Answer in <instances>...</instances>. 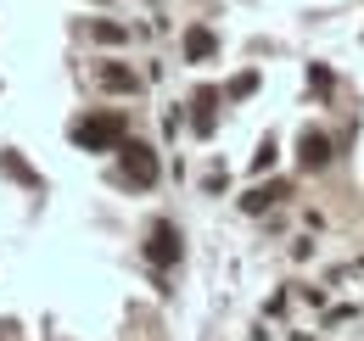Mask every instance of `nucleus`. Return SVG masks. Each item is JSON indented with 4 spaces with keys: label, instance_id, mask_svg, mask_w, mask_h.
I'll use <instances>...</instances> for the list:
<instances>
[{
    "label": "nucleus",
    "instance_id": "0eeeda50",
    "mask_svg": "<svg viewBox=\"0 0 364 341\" xmlns=\"http://www.w3.org/2000/svg\"><path fill=\"white\" fill-rule=\"evenodd\" d=\"M280 196H286V185H258V190H247V196H241V207H247V213H264V207L280 202Z\"/></svg>",
    "mask_w": 364,
    "mask_h": 341
},
{
    "label": "nucleus",
    "instance_id": "9b49d317",
    "mask_svg": "<svg viewBox=\"0 0 364 341\" xmlns=\"http://www.w3.org/2000/svg\"><path fill=\"white\" fill-rule=\"evenodd\" d=\"M258 90V73H241V79H230V95H252Z\"/></svg>",
    "mask_w": 364,
    "mask_h": 341
},
{
    "label": "nucleus",
    "instance_id": "f257e3e1",
    "mask_svg": "<svg viewBox=\"0 0 364 341\" xmlns=\"http://www.w3.org/2000/svg\"><path fill=\"white\" fill-rule=\"evenodd\" d=\"M157 173H163V163H157V151L146 140H118V179L124 185L146 190V185H157Z\"/></svg>",
    "mask_w": 364,
    "mask_h": 341
},
{
    "label": "nucleus",
    "instance_id": "423d86ee",
    "mask_svg": "<svg viewBox=\"0 0 364 341\" xmlns=\"http://www.w3.org/2000/svg\"><path fill=\"white\" fill-rule=\"evenodd\" d=\"M213 50H219V40H213L208 28H191V34H185V56H191V62H208Z\"/></svg>",
    "mask_w": 364,
    "mask_h": 341
},
{
    "label": "nucleus",
    "instance_id": "20e7f679",
    "mask_svg": "<svg viewBox=\"0 0 364 341\" xmlns=\"http://www.w3.org/2000/svg\"><path fill=\"white\" fill-rule=\"evenodd\" d=\"M297 157H303V168H325V163H331V134L309 129V134L297 140Z\"/></svg>",
    "mask_w": 364,
    "mask_h": 341
},
{
    "label": "nucleus",
    "instance_id": "1a4fd4ad",
    "mask_svg": "<svg viewBox=\"0 0 364 341\" xmlns=\"http://www.w3.org/2000/svg\"><path fill=\"white\" fill-rule=\"evenodd\" d=\"M0 163H6V173H17V179H23V185H40V173L28 168V163H23V157H11V151H6V157H0Z\"/></svg>",
    "mask_w": 364,
    "mask_h": 341
},
{
    "label": "nucleus",
    "instance_id": "6e6552de",
    "mask_svg": "<svg viewBox=\"0 0 364 341\" xmlns=\"http://www.w3.org/2000/svg\"><path fill=\"white\" fill-rule=\"evenodd\" d=\"M213 107H219V95H213V90H196V129H202V134L213 129Z\"/></svg>",
    "mask_w": 364,
    "mask_h": 341
},
{
    "label": "nucleus",
    "instance_id": "39448f33",
    "mask_svg": "<svg viewBox=\"0 0 364 341\" xmlns=\"http://www.w3.org/2000/svg\"><path fill=\"white\" fill-rule=\"evenodd\" d=\"M101 90H118V95H129V90H140V79L129 73V67H118V62H107V67H101Z\"/></svg>",
    "mask_w": 364,
    "mask_h": 341
},
{
    "label": "nucleus",
    "instance_id": "7ed1b4c3",
    "mask_svg": "<svg viewBox=\"0 0 364 341\" xmlns=\"http://www.w3.org/2000/svg\"><path fill=\"white\" fill-rule=\"evenodd\" d=\"M146 257H151V263H163V269H174V263H180V229H174L168 218H157V224H151V235H146Z\"/></svg>",
    "mask_w": 364,
    "mask_h": 341
},
{
    "label": "nucleus",
    "instance_id": "9d476101",
    "mask_svg": "<svg viewBox=\"0 0 364 341\" xmlns=\"http://www.w3.org/2000/svg\"><path fill=\"white\" fill-rule=\"evenodd\" d=\"M95 40L101 45H124V28H118V23H95Z\"/></svg>",
    "mask_w": 364,
    "mask_h": 341
},
{
    "label": "nucleus",
    "instance_id": "f03ea898",
    "mask_svg": "<svg viewBox=\"0 0 364 341\" xmlns=\"http://www.w3.org/2000/svg\"><path fill=\"white\" fill-rule=\"evenodd\" d=\"M73 140H79L85 151H118L124 112H90V118H79V124H73Z\"/></svg>",
    "mask_w": 364,
    "mask_h": 341
}]
</instances>
